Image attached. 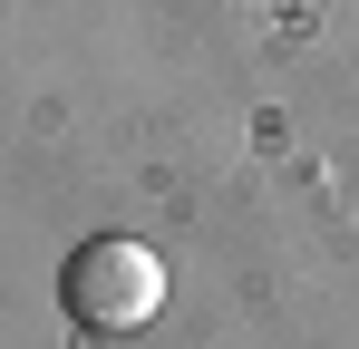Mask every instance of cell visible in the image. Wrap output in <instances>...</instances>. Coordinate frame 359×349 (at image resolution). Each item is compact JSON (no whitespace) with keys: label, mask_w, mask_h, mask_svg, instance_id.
I'll list each match as a JSON object with an SVG mask.
<instances>
[{"label":"cell","mask_w":359,"mask_h":349,"mask_svg":"<svg viewBox=\"0 0 359 349\" xmlns=\"http://www.w3.org/2000/svg\"><path fill=\"white\" fill-rule=\"evenodd\" d=\"M59 310L88 330V340H126V330H146L156 310H165V262H156V242H136V233H97V242H78L59 272Z\"/></svg>","instance_id":"cell-1"}]
</instances>
